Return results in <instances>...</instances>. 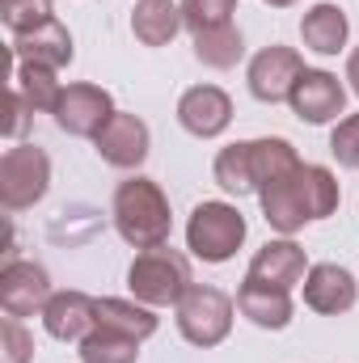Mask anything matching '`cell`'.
Here are the masks:
<instances>
[{"mask_svg":"<svg viewBox=\"0 0 359 363\" xmlns=\"http://www.w3.org/2000/svg\"><path fill=\"white\" fill-rule=\"evenodd\" d=\"M304 274H309V258H304V250H300L292 237H279V241H267V245L254 254V262H250V274H245V279L292 291L296 283H304Z\"/></svg>","mask_w":359,"mask_h":363,"instance_id":"obj_16","label":"cell"},{"mask_svg":"<svg viewBox=\"0 0 359 363\" xmlns=\"http://www.w3.org/2000/svg\"><path fill=\"white\" fill-rule=\"evenodd\" d=\"M241 241H245V216L233 203H220V199L199 203L186 220V250L211 267L228 262L241 250Z\"/></svg>","mask_w":359,"mask_h":363,"instance_id":"obj_4","label":"cell"},{"mask_svg":"<svg viewBox=\"0 0 359 363\" xmlns=\"http://www.w3.org/2000/svg\"><path fill=\"white\" fill-rule=\"evenodd\" d=\"M30 114H34V110H30V101H26L21 93L9 85V97H4V123H0V131H4L9 140H21V135H26V127H30Z\"/></svg>","mask_w":359,"mask_h":363,"instance_id":"obj_30","label":"cell"},{"mask_svg":"<svg viewBox=\"0 0 359 363\" xmlns=\"http://www.w3.org/2000/svg\"><path fill=\"white\" fill-rule=\"evenodd\" d=\"M148 144H153L148 123H144L140 114H127V110H114L110 123L93 135L97 157H101L106 165H114V169H140L144 157H148Z\"/></svg>","mask_w":359,"mask_h":363,"instance_id":"obj_8","label":"cell"},{"mask_svg":"<svg viewBox=\"0 0 359 363\" xmlns=\"http://www.w3.org/2000/svg\"><path fill=\"white\" fill-rule=\"evenodd\" d=\"M190 38H194V60H199L203 68H216V72L237 68L241 55H245V38H241V30H237L233 21H224V26H207V30H194Z\"/></svg>","mask_w":359,"mask_h":363,"instance_id":"obj_20","label":"cell"},{"mask_svg":"<svg viewBox=\"0 0 359 363\" xmlns=\"http://www.w3.org/2000/svg\"><path fill=\"white\" fill-rule=\"evenodd\" d=\"M97 325L114 330L123 338L144 342V338L157 334V313L148 304H140V300H114V296H106V300H97Z\"/></svg>","mask_w":359,"mask_h":363,"instance_id":"obj_21","label":"cell"},{"mask_svg":"<svg viewBox=\"0 0 359 363\" xmlns=\"http://www.w3.org/2000/svg\"><path fill=\"white\" fill-rule=\"evenodd\" d=\"M34 359V334L21 325V317L0 321V363H30Z\"/></svg>","mask_w":359,"mask_h":363,"instance_id":"obj_28","label":"cell"},{"mask_svg":"<svg viewBox=\"0 0 359 363\" xmlns=\"http://www.w3.org/2000/svg\"><path fill=\"white\" fill-rule=\"evenodd\" d=\"M182 26H186L182 4H174V0H140L136 13H131V34L144 47H170Z\"/></svg>","mask_w":359,"mask_h":363,"instance_id":"obj_19","label":"cell"},{"mask_svg":"<svg viewBox=\"0 0 359 363\" xmlns=\"http://www.w3.org/2000/svg\"><path fill=\"white\" fill-rule=\"evenodd\" d=\"M263 199V216L275 233L292 237L300 233L309 220H326L338 211L343 203V190H338V178L326 169V165H296L292 174H283L279 182H270L258 190Z\"/></svg>","mask_w":359,"mask_h":363,"instance_id":"obj_1","label":"cell"},{"mask_svg":"<svg viewBox=\"0 0 359 363\" xmlns=\"http://www.w3.org/2000/svg\"><path fill=\"white\" fill-rule=\"evenodd\" d=\"M77 355H81V363H136L140 342L97 325L89 338H81V351H77Z\"/></svg>","mask_w":359,"mask_h":363,"instance_id":"obj_25","label":"cell"},{"mask_svg":"<svg viewBox=\"0 0 359 363\" xmlns=\"http://www.w3.org/2000/svg\"><path fill=\"white\" fill-rule=\"evenodd\" d=\"M300 77H304V60H300V51H296V47H283V43L263 47V51L250 60V72H245L250 93H254L258 101H267V106L287 101Z\"/></svg>","mask_w":359,"mask_h":363,"instance_id":"obj_7","label":"cell"},{"mask_svg":"<svg viewBox=\"0 0 359 363\" xmlns=\"http://www.w3.org/2000/svg\"><path fill=\"white\" fill-rule=\"evenodd\" d=\"M178 123L194 140H216L233 123V97L220 85H194L178 97Z\"/></svg>","mask_w":359,"mask_h":363,"instance_id":"obj_12","label":"cell"},{"mask_svg":"<svg viewBox=\"0 0 359 363\" xmlns=\"http://www.w3.org/2000/svg\"><path fill=\"white\" fill-rule=\"evenodd\" d=\"M51 0H0V21L13 30V34H30L38 26L51 21Z\"/></svg>","mask_w":359,"mask_h":363,"instance_id":"obj_26","label":"cell"},{"mask_svg":"<svg viewBox=\"0 0 359 363\" xmlns=\"http://www.w3.org/2000/svg\"><path fill=\"white\" fill-rule=\"evenodd\" d=\"M190 258L182 250L157 245V250H140L136 262L127 267V287L140 304L148 308H178V300L190 287Z\"/></svg>","mask_w":359,"mask_h":363,"instance_id":"obj_3","label":"cell"},{"mask_svg":"<svg viewBox=\"0 0 359 363\" xmlns=\"http://www.w3.org/2000/svg\"><path fill=\"white\" fill-rule=\"evenodd\" d=\"M9 55L17 60V64H43V68H68L72 64V34H68V26L64 21H47V26H38V30H30V34H13V47H9Z\"/></svg>","mask_w":359,"mask_h":363,"instance_id":"obj_15","label":"cell"},{"mask_svg":"<svg viewBox=\"0 0 359 363\" xmlns=\"http://www.w3.org/2000/svg\"><path fill=\"white\" fill-rule=\"evenodd\" d=\"M270 9H292V4H296V0H267Z\"/></svg>","mask_w":359,"mask_h":363,"instance_id":"obj_32","label":"cell"},{"mask_svg":"<svg viewBox=\"0 0 359 363\" xmlns=\"http://www.w3.org/2000/svg\"><path fill=\"white\" fill-rule=\"evenodd\" d=\"M110 114H114V101H110V93L101 89V85H68V89L60 93V106H55V123H60V131H68V135H81V140H93L106 123H110Z\"/></svg>","mask_w":359,"mask_h":363,"instance_id":"obj_11","label":"cell"},{"mask_svg":"<svg viewBox=\"0 0 359 363\" xmlns=\"http://www.w3.org/2000/svg\"><path fill=\"white\" fill-rule=\"evenodd\" d=\"M237 308H241V317H250L258 330H283V325L292 321V313H296L292 291L270 287V283H254V279L241 283V291H237Z\"/></svg>","mask_w":359,"mask_h":363,"instance_id":"obj_17","label":"cell"},{"mask_svg":"<svg viewBox=\"0 0 359 363\" xmlns=\"http://www.w3.org/2000/svg\"><path fill=\"white\" fill-rule=\"evenodd\" d=\"M9 85L30 101L34 114H55L60 106V81H55V68H43V64H13V77Z\"/></svg>","mask_w":359,"mask_h":363,"instance_id":"obj_22","label":"cell"},{"mask_svg":"<svg viewBox=\"0 0 359 363\" xmlns=\"http://www.w3.org/2000/svg\"><path fill=\"white\" fill-rule=\"evenodd\" d=\"M51 279L38 262H21V258H9L4 271H0V308L4 317H34L47 308L51 300Z\"/></svg>","mask_w":359,"mask_h":363,"instance_id":"obj_10","label":"cell"},{"mask_svg":"<svg viewBox=\"0 0 359 363\" xmlns=\"http://www.w3.org/2000/svg\"><path fill=\"white\" fill-rule=\"evenodd\" d=\"M51 186V157L38 144H17L0 157V203L4 211L34 207Z\"/></svg>","mask_w":359,"mask_h":363,"instance_id":"obj_6","label":"cell"},{"mask_svg":"<svg viewBox=\"0 0 359 363\" xmlns=\"http://www.w3.org/2000/svg\"><path fill=\"white\" fill-rule=\"evenodd\" d=\"M237 0H182V21L186 30H207V26H224L233 17Z\"/></svg>","mask_w":359,"mask_h":363,"instance_id":"obj_27","label":"cell"},{"mask_svg":"<svg viewBox=\"0 0 359 363\" xmlns=\"http://www.w3.org/2000/svg\"><path fill=\"white\" fill-rule=\"evenodd\" d=\"M178 330L190 347H220L233 330V300L211 283H190L178 300Z\"/></svg>","mask_w":359,"mask_h":363,"instance_id":"obj_5","label":"cell"},{"mask_svg":"<svg viewBox=\"0 0 359 363\" xmlns=\"http://www.w3.org/2000/svg\"><path fill=\"white\" fill-rule=\"evenodd\" d=\"M347 34H351V21H347V13H343L338 4H330V0L313 4V9L300 17V38H304V47L317 51V55H338V51L347 47Z\"/></svg>","mask_w":359,"mask_h":363,"instance_id":"obj_18","label":"cell"},{"mask_svg":"<svg viewBox=\"0 0 359 363\" xmlns=\"http://www.w3.org/2000/svg\"><path fill=\"white\" fill-rule=\"evenodd\" d=\"M216 182H220V190H228V194H237V199H241V194H258L250 140L220 148V157H216Z\"/></svg>","mask_w":359,"mask_h":363,"instance_id":"obj_23","label":"cell"},{"mask_svg":"<svg viewBox=\"0 0 359 363\" xmlns=\"http://www.w3.org/2000/svg\"><path fill=\"white\" fill-rule=\"evenodd\" d=\"M292 114L309 127H321V123H334L343 110H347V89L334 72L326 68H304V77L296 81V89L287 97Z\"/></svg>","mask_w":359,"mask_h":363,"instance_id":"obj_9","label":"cell"},{"mask_svg":"<svg viewBox=\"0 0 359 363\" xmlns=\"http://www.w3.org/2000/svg\"><path fill=\"white\" fill-rule=\"evenodd\" d=\"M114 228L127 245L136 250H157V245H170V228H174V216H170V199L165 190L153 178H127L114 186Z\"/></svg>","mask_w":359,"mask_h":363,"instance_id":"obj_2","label":"cell"},{"mask_svg":"<svg viewBox=\"0 0 359 363\" xmlns=\"http://www.w3.org/2000/svg\"><path fill=\"white\" fill-rule=\"evenodd\" d=\"M330 152L343 169H359V114L338 118V127L330 131Z\"/></svg>","mask_w":359,"mask_h":363,"instance_id":"obj_29","label":"cell"},{"mask_svg":"<svg viewBox=\"0 0 359 363\" xmlns=\"http://www.w3.org/2000/svg\"><path fill=\"white\" fill-rule=\"evenodd\" d=\"M347 81H351V93L359 97V47L351 51V60H347Z\"/></svg>","mask_w":359,"mask_h":363,"instance_id":"obj_31","label":"cell"},{"mask_svg":"<svg viewBox=\"0 0 359 363\" xmlns=\"http://www.w3.org/2000/svg\"><path fill=\"white\" fill-rule=\"evenodd\" d=\"M359 300L355 274L338 262H317L304 274V304L321 317H338V313H351Z\"/></svg>","mask_w":359,"mask_h":363,"instance_id":"obj_13","label":"cell"},{"mask_svg":"<svg viewBox=\"0 0 359 363\" xmlns=\"http://www.w3.org/2000/svg\"><path fill=\"white\" fill-rule=\"evenodd\" d=\"M250 157H254V182H258V190L270 186V182H279L283 174H292V169L300 165L296 148H292L287 140H279V135L250 140Z\"/></svg>","mask_w":359,"mask_h":363,"instance_id":"obj_24","label":"cell"},{"mask_svg":"<svg viewBox=\"0 0 359 363\" xmlns=\"http://www.w3.org/2000/svg\"><path fill=\"white\" fill-rule=\"evenodd\" d=\"M43 330L60 342H81L97 330V300L85 291H55L47 300V308L38 313Z\"/></svg>","mask_w":359,"mask_h":363,"instance_id":"obj_14","label":"cell"}]
</instances>
